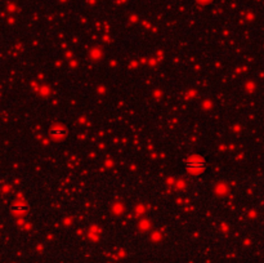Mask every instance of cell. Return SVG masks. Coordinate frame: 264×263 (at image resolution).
Listing matches in <instances>:
<instances>
[{
  "instance_id": "cell-1",
  "label": "cell",
  "mask_w": 264,
  "mask_h": 263,
  "mask_svg": "<svg viewBox=\"0 0 264 263\" xmlns=\"http://www.w3.org/2000/svg\"><path fill=\"white\" fill-rule=\"evenodd\" d=\"M187 168L189 170H193V172H198V170H201L202 168H205V164H204V161H201V160H191L187 162Z\"/></svg>"
},
{
  "instance_id": "cell-2",
  "label": "cell",
  "mask_w": 264,
  "mask_h": 263,
  "mask_svg": "<svg viewBox=\"0 0 264 263\" xmlns=\"http://www.w3.org/2000/svg\"><path fill=\"white\" fill-rule=\"evenodd\" d=\"M50 134L54 136V137H63L67 134V132L65 128H53L50 130Z\"/></svg>"
}]
</instances>
